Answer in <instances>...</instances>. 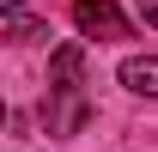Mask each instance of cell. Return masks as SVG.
<instances>
[{
	"label": "cell",
	"instance_id": "4",
	"mask_svg": "<svg viewBox=\"0 0 158 152\" xmlns=\"http://www.w3.org/2000/svg\"><path fill=\"white\" fill-rule=\"evenodd\" d=\"M6 31H12V43H37V37H49V24H37L19 0H6Z\"/></svg>",
	"mask_w": 158,
	"mask_h": 152
},
{
	"label": "cell",
	"instance_id": "1",
	"mask_svg": "<svg viewBox=\"0 0 158 152\" xmlns=\"http://www.w3.org/2000/svg\"><path fill=\"white\" fill-rule=\"evenodd\" d=\"M73 24H79V37H91V43L128 37V19H122L116 0H73Z\"/></svg>",
	"mask_w": 158,
	"mask_h": 152
},
{
	"label": "cell",
	"instance_id": "3",
	"mask_svg": "<svg viewBox=\"0 0 158 152\" xmlns=\"http://www.w3.org/2000/svg\"><path fill=\"white\" fill-rule=\"evenodd\" d=\"M122 85L134 97H158V55H128L122 61Z\"/></svg>",
	"mask_w": 158,
	"mask_h": 152
},
{
	"label": "cell",
	"instance_id": "5",
	"mask_svg": "<svg viewBox=\"0 0 158 152\" xmlns=\"http://www.w3.org/2000/svg\"><path fill=\"white\" fill-rule=\"evenodd\" d=\"M140 19H146V24L158 31V0H140Z\"/></svg>",
	"mask_w": 158,
	"mask_h": 152
},
{
	"label": "cell",
	"instance_id": "2",
	"mask_svg": "<svg viewBox=\"0 0 158 152\" xmlns=\"http://www.w3.org/2000/svg\"><path fill=\"white\" fill-rule=\"evenodd\" d=\"M79 73H85V55H79V43L55 49V61H49V91H79Z\"/></svg>",
	"mask_w": 158,
	"mask_h": 152
}]
</instances>
